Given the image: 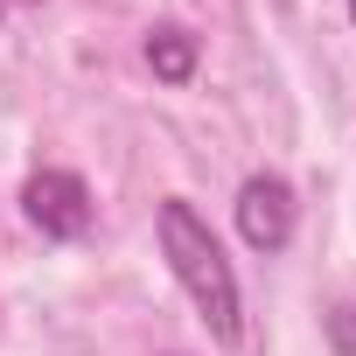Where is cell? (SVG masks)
Wrapping results in <instances>:
<instances>
[{
	"label": "cell",
	"instance_id": "277c9868",
	"mask_svg": "<svg viewBox=\"0 0 356 356\" xmlns=\"http://www.w3.org/2000/svg\"><path fill=\"white\" fill-rule=\"evenodd\" d=\"M147 63H154V77H168V84H189V77H196V35H182V29L147 35Z\"/></svg>",
	"mask_w": 356,
	"mask_h": 356
},
{
	"label": "cell",
	"instance_id": "8992f818",
	"mask_svg": "<svg viewBox=\"0 0 356 356\" xmlns=\"http://www.w3.org/2000/svg\"><path fill=\"white\" fill-rule=\"evenodd\" d=\"M349 15H356V0H349Z\"/></svg>",
	"mask_w": 356,
	"mask_h": 356
},
{
	"label": "cell",
	"instance_id": "6da1fadb",
	"mask_svg": "<svg viewBox=\"0 0 356 356\" xmlns=\"http://www.w3.org/2000/svg\"><path fill=\"white\" fill-rule=\"evenodd\" d=\"M161 252H168L175 280L189 286V300H196L203 328H210L224 349H238L245 314H238V280H231V259H224V245L210 238V224H203L182 196H168V203H161Z\"/></svg>",
	"mask_w": 356,
	"mask_h": 356
},
{
	"label": "cell",
	"instance_id": "7a4b0ae2",
	"mask_svg": "<svg viewBox=\"0 0 356 356\" xmlns=\"http://www.w3.org/2000/svg\"><path fill=\"white\" fill-rule=\"evenodd\" d=\"M22 210L42 238H84L91 231V189L77 182L70 168H42L29 175V189H22Z\"/></svg>",
	"mask_w": 356,
	"mask_h": 356
},
{
	"label": "cell",
	"instance_id": "3957f363",
	"mask_svg": "<svg viewBox=\"0 0 356 356\" xmlns=\"http://www.w3.org/2000/svg\"><path fill=\"white\" fill-rule=\"evenodd\" d=\"M238 231H245L252 252H280L293 238V189L280 175H252L238 189Z\"/></svg>",
	"mask_w": 356,
	"mask_h": 356
},
{
	"label": "cell",
	"instance_id": "5b68a950",
	"mask_svg": "<svg viewBox=\"0 0 356 356\" xmlns=\"http://www.w3.org/2000/svg\"><path fill=\"white\" fill-rule=\"evenodd\" d=\"M328 328H335V349H342V356H356V307H335V314H328Z\"/></svg>",
	"mask_w": 356,
	"mask_h": 356
},
{
	"label": "cell",
	"instance_id": "52a82bcc",
	"mask_svg": "<svg viewBox=\"0 0 356 356\" xmlns=\"http://www.w3.org/2000/svg\"><path fill=\"white\" fill-rule=\"evenodd\" d=\"M0 8H8V0H0Z\"/></svg>",
	"mask_w": 356,
	"mask_h": 356
}]
</instances>
